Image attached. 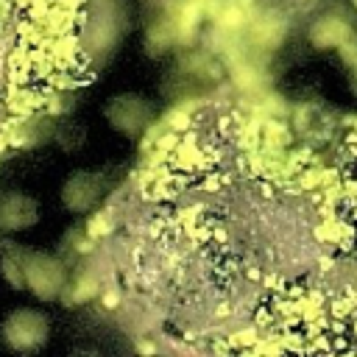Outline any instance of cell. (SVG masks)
I'll return each instance as SVG.
<instances>
[{"instance_id":"3957f363","label":"cell","mask_w":357,"mask_h":357,"mask_svg":"<svg viewBox=\"0 0 357 357\" xmlns=\"http://www.w3.org/2000/svg\"><path fill=\"white\" fill-rule=\"evenodd\" d=\"M39 218V206L31 195L22 192H6L0 195V231H22L31 229Z\"/></svg>"},{"instance_id":"8fae6325","label":"cell","mask_w":357,"mask_h":357,"mask_svg":"<svg viewBox=\"0 0 357 357\" xmlns=\"http://www.w3.org/2000/svg\"><path fill=\"white\" fill-rule=\"evenodd\" d=\"M354 3H357V0H354Z\"/></svg>"},{"instance_id":"6da1fadb","label":"cell","mask_w":357,"mask_h":357,"mask_svg":"<svg viewBox=\"0 0 357 357\" xmlns=\"http://www.w3.org/2000/svg\"><path fill=\"white\" fill-rule=\"evenodd\" d=\"M47 318L36 310H28V307H20L14 310L6 321H3V343L11 349V351H20V354H31V351H39L47 340Z\"/></svg>"},{"instance_id":"52a82bcc","label":"cell","mask_w":357,"mask_h":357,"mask_svg":"<svg viewBox=\"0 0 357 357\" xmlns=\"http://www.w3.org/2000/svg\"><path fill=\"white\" fill-rule=\"evenodd\" d=\"M312 42L318 45V47H332V45H343L346 42V36H349V28H346V22L343 20H337V17H324V20H318L315 25H312Z\"/></svg>"},{"instance_id":"9c48e42d","label":"cell","mask_w":357,"mask_h":357,"mask_svg":"<svg viewBox=\"0 0 357 357\" xmlns=\"http://www.w3.org/2000/svg\"><path fill=\"white\" fill-rule=\"evenodd\" d=\"M245 14H248V0H223L218 22L223 28H240L245 22Z\"/></svg>"},{"instance_id":"ba28073f","label":"cell","mask_w":357,"mask_h":357,"mask_svg":"<svg viewBox=\"0 0 357 357\" xmlns=\"http://www.w3.org/2000/svg\"><path fill=\"white\" fill-rule=\"evenodd\" d=\"M251 36L262 47H276L284 39V22L279 17H273V14H265L251 25Z\"/></svg>"},{"instance_id":"30bf717a","label":"cell","mask_w":357,"mask_h":357,"mask_svg":"<svg viewBox=\"0 0 357 357\" xmlns=\"http://www.w3.org/2000/svg\"><path fill=\"white\" fill-rule=\"evenodd\" d=\"M198 17H201V0H190V3L178 11V31H181V33H190V31L195 28Z\"/></svg>"},{"instance_id":"5b68a950","label":"cell","mask_w":357,"mask_h":357,"mask_svg":"<svg viewBox=\"0 0 357 357\" xmlns=\"http://www.w3.org/2000/svg\"><path fill=\"white\" fill-rule=\"evenodd\" d=\"M142 109H145V106H142V100H137V98H114V100L109 103L106 114H109V120H112L114 128H120V131H134V128L142 126V117H145Z\"/></svg>"},{"instance_id":"8992f818","label":"cell","mask_w":357,"mask_h":357,"mask_svg":"<svg viewBox=\"0 0 357 357\" xmlns=\"http://www.w3.org/2000/svg\"><path fill=\"white\" fill-rule=\"evenodd\" d=\"M25 257H28V248H22L17 243H8L0 251V273L17 290L25 287Z\"/></svg>"},{"instance_id":"277c9868","label":"cell","mask_w":357,"mask_h":357,"mask_svg":"<svg viewBox=\"0 0 357 357\" xmlns=\"http://www.w3.org/2000/svg\"><path fill=\"white\" fill-rule=\"evenodd\" d=\"M100 190H103L100 176H95V173H73L67 178L64 190H61V198L73 212H84L100 198Z\"/></svg>"},{"instance_id":"7a4b0ae2","label":"cell","mask_w":357,"mask_h":357,"mask_svg":"<svg viewBox=\"0 0 357 357\" xmlns=\"http://www.w3.org/2000/svg\"><path fill=\"white\" fill-rule=\"evenodd\" d=\"M25 287L36 298H56L64 290V268L56 257L42 251H28L25 257Z\"/></svg>"}]
</instances>
